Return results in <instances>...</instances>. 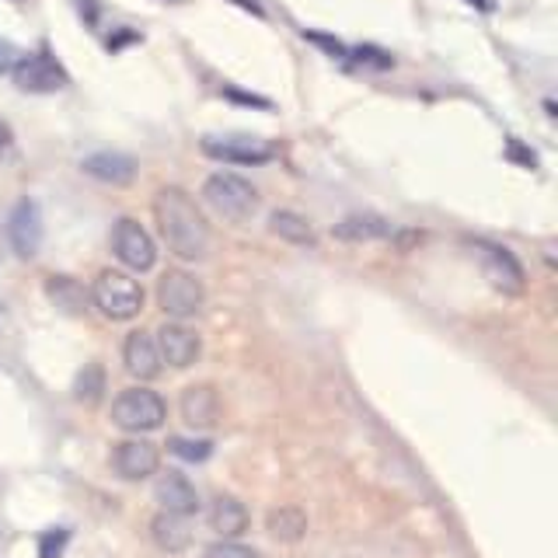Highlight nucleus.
Returning a JSON list of instances; mask_svg holds the SVG:
<instances>
[{
	"instance_id": "25",
	"label": "nucleus",
	"mask_w": 558,
	"mask_h": 558,
	"mask_svg": "<svg viewBox=\"0 0 558 558\" xmlns=\"http://www.w3.org/2000/svg\"><path fill=\"white\" fill-rule=\"evenodd\" d=\"M203 558H258V551L248 545H238V541H217V545L203 551Z\"/></svg>"
},
{
	"instance_id": "26",
	"label": "nucleus",
	"mask_w": 558,
	"mask_h": 558,
	"mask_svg": "<svg viewBox=\"0 0 558 558\" xmlns=\"http://www.w3.org/2000/svg\"><path fill=\"white\" fill-rule=\"evenodd\" d=\"M66 545V531H49L43 534V558H60Z\"/></svg>"
},
{
	"instance_id": "30",
	"label": "nucleus",
	"mask_w": 558,
	"mask_h": 558,
	"mask_svg": "<svg viewBox=\"0 0 558 558\" xmlns=\"http://www.w3.org/2000/svg\"><path fill=\"white\" fill-rule=\"evenodd\" d=\"M471 4H478V8H488V0H471Z\"/></svg>"
},
{
	"instance_id": "14",
	"label": "nucleus",
	"mask_w": 558,
	"mask_h": 558,
	"mask_svg": "<svg viewBox=\"0 0 558 558\" xmlns=\"http://www.w3.org/2000/svg\"><path fill=\"white\" fill-rule=\"evenodd\" d=\"M179 409H182L185 426H192V429H209V426L220 423L223 401H220L217 388H209V384H192V388L182 391Z\"/></svg>"
},
{
	"instance_id": "16",
	"label": "nucleus",
	"mask_w": 558,
	"mask_h": 558,
	"mask_svg": "<svg viewBox=\"0 0 558 558\" xmlns=\"http://www.w3.org/2000/svg\"><path fill=\"white\" fill-rule=\"evenodd\" d=\"M84 174L105 182V185H130L136 179V161L130 154H116V150H98L87 154L81 161Z\"/></svg>"
},
{
	"instance_id": "22",
	"label": "nucleus",
	"mask_w": 558,
	"mask_h": 558,
	"mask_svg": "<svg viewBox=\"0 0 558 558\" xmlns=\"http://www.w3.org/2000/svg\"><path fill=\"white\" fill-rule=\"evenodd\" d=\"M269 231L290 244H314V227L301 214H293V209H276L269 217Z\"/></svg>"
},
{
	"instance_id": "10",
	"label": "nucleus",
	"mask_w": 558,
	"mask_h": 558,
	"mask_svg": "<svg viewBox=\"0 0 558 558\" xmlns=\"http://www.w3.org/2000/svg\"><path fill=\"white\" fill-rule=\"evenodd\" d=\"M157 353H161V363L168 366H179V371H185V366H192L199 356H203V339L196 328H189L182 322H171V325H161V331H157Z\"/></svg>"
},
{
	"instance_id": "5",
	"label": "nucleus",
	"mask_w": 558,
	"mask_h": 558,
	"mask_svg": "<svg viewBox=\"0 0 558 558\" xmlns=\"http://www.w3.org/2000/svg\"><path fill=\"white\" fill-rule=\"evenodd\" d=\"M471 252H475L488 287L499 290L502 296L523 293V269L510 248H502V244H493V241H471Z\"/></svg>"
},
{
	"instance_id": "24",
	"label": "nucleus",
	"mask_w": 558,
	"mask_h": 558,
	"mask_svg": "<svg viewBox=\"0 0 558 558\" xmlns=\"http://www.w3.org/2000/svg\"><path fill=\"white\" fill-rule=\"evenodd\" d=\"M168 450L174 453V458L199 464V461L209 458V453H214V444H209V440H185V436H174V440H168Z\"/></svg>"
},
{
	"instance_id": "29",
	"label": "nucleus",
	"mask_w": 558,
	"mask_h": 558,
	"mask_svg": "<svg viewBox=\"0 0 558 558\" xmlns=\"http://www.w3.org/2000/svg\"><path fill=\"white\" fill-rule=\"evenodd\" d=\"M8 147H11V130H8V122H0V154Z\"/></svg>"
},
{
	"instance_id": "8",
	"label": "nucleus",
	"mask_w": 558,
	"mask_h": 558,
	"mask_svg": "<svg viewBox=\"0 0 558 558\" xmlns=\"http://www.w3.org/2000/svg\"><path fill=\"white\" fill-rule=\"evenodd\" d=\"M203 154L223 165H269L276 147L258 136H203Z\"/></svg>"
},
{
	"instance_id": "15",
	"label": "nucleus",
	"mask_w": 558,
	"mask_h": 558,
	"mask_svg": "<svg viewBox=\"0 0 558 558\" xmlns=\"http://www.w3.org/2000/svg\"><path fill=\"white\" fill-rule=\"evenodd\" d=\"M122 363L136 380H154L161 374V353H157V342L147 331H130L126 342H122Z\"/></svg>"
},
{
	"instance_id": "20",
	"label": "nucleus",
	"mask_w": 558,
	"mask_h": 558,
	"mask_svg": "<svg viewBox=\"0 0 558 558\" xmlns=\"http://www.w3.org/2000/svg\"><path fill=\"white\" fill-rule=\"evenodd\" d=\"M46 293H49V301L66 314H81L92 304V290H84L77 279H70V276H49Z\"/></svg>"
},
{
	"instance_id": "12",
	"label": "nucleus",
	"mask_w": 558,
	"mask_h": 558,
	"mask_svg": "<svg viewBox=\"0 0 558 558\" xmlns=\"http://www.w3.org/2000/svg\"><path fill=\"white\" fill-rule=\"evenodd\" d=\"M154 499L161 502L165 513H179V517H196L199 513V493L182 471H161L154 485Z\"/></svg>"
},
{
	"instance_id": "17",
	"label": "nucleus",
	"mask_w": 558,
	"mask_h": 558,
	"mask_svg": "<svg viewBox=\"0 0 558 558\" xmlns=\"http://www.w3.org/2000/svg\"><path fill=\"white\" fill-rule=\"evenodd\" d=\"M331 238H339L345 244H363V241H380L391 238V223L377 214H353L331 227Z\"/></svg>"
},
{
	"instance_id": "28",
	"label": "nucleus",
	"mask_w": 558,
	"mask_h": 558,
	"mask_svg": "<svg viewBox=\"0 0 558 558\" xmlns=\"http://www.w3.org/2000/svg\"><path fill=\"white\" fill-rule=\"evenodd\" d=\"M17 60H22V52H17V46L8 43V39H0V74H11Z\"/></svg>"
},
{
	"instance_id": "4",
	"label": "nucleus",
	"mask_w": 558,
	"mask_h": 558,
	"mask_svg": "<svg viewBox=\"0 0 558 558\" xmlns=\"http://www.w3.org/2000/svg\"><path fill=\"white\" fill-rule=\"evenodd\" d=\"M165 415H168L165 398L150 388H126L112 401V423L126 433H150L157 426H165Z\"/></svg>"
},
{
	"instance_id": "1",
	"label": "nucleus",
	"mask_w": 558,
	"mask_h": 558,
	"mask_svg": "<svg viewBox=\"0 0 558 558\" xmlns=\"http://www.w3.org/2000/svg\"><path fill=\"white\" fill-rule=\"evenodd\" d=\"M154 217L157 227H161V238L171 248V255H179L185 262H199L209 255V244H214V234H209V223L199 214L196 199L189 196L179 185H165L154 196Z\"/></svg>"
},
{
	"instance_id": "9",
	"label": "nucleus",
	"mask_w": 558,
	"mask_h": 558,
	"mask_svg": "<svg viewBox=\"0 0 558 558\" xmlns=\"http://www.w3.org/2000/svg\"><path fill=\"white\" fill-rule=\"evenodd\" d=\"M14 84L28 95H52L66 87V70L49 57V52H32V57H22L11 70Z\"/></svg>"
},
{
	"instance_id": "19",
	"label": "nucleus",
	"mask_w": 558,
	"mask_h": 558,
	"mask_svg": "<svg viewBox=\"0 0 558 558\" xmlns=\"http://www.w3.org/2000/svg\"><path fill=\"white\" fill-rule=\"evenodd\" d=\"M150 534L157 541V548H165V551H185L189 548V541H192V523L189 517H179V513H157L154 523H150Z\"/></svg>"
},
{
	"instance_id": "13",
	"label": "nucleus",
	"mask_w": 558,
	"mask_h": 558,
	"mask_svg": "<svg viewBox=\"0 0 558 558\" xmlns=\"http://www.w3.org/2000/svg\"><path fill=\"white\" fill-rule=\"evenodd\" d=\"M8 238L14 244V252L22 258H32L43 244V214L32 199H22L14 206V214L8 220Z\"/></svg>"
},
{
	"instance_id": "27",
	"label": "nucleus",
	"mask_w": 558,
	"mask_h": 558,
	"mask_svg": "<svg viewBox=\"0 0 558 558\" xmlns=\"http://www.w3.org/2000/svg\"><path fill=\"white\" fill-rule=\"evenodd\" d=\"M356 60L360 63H374V66H380V70H388L395 60L388 57V52H380V49H374V46H363V49H356Z\"/></svg>"
},
{
	"instance_id": "23",
	"label": "nucleus",
	"mask_w": 558,
	"mask_h": 558,
	"mask_svg": "<svg viewBox=\"0 0 558 558\" xmlns=\"http://www.w3.org/2000/svg\"><path fill=\"white\" fill-rule=\"evenodd\" d=\"M101 391H105V371H101L98 363H87L84 371L77 374L74 395H77L81 401H87V405H95V401L101 398Z\"/></svg>"
},
{
	"instance_id": "2",
	"label": "nucleus",
	"mask_w": 558,
	"mask_h": 558,
	"mask_svg": "<svg viewBox=\"0 0 558 558\" xmlns=\"http://www.w3.org/2000/svg\"><path fill=\"white\" fill-rule=\"evenodd\" d=\"M203 199L209 203V209H214V214H220L223 220H231V223L252 220L258 214V203H262L255 185L244 182L241 174H234V171L209 174L206 185H203Z\"/></svg>"
},
{
	"instance_id": "6",
	"label": "nucleus",
	"mask_w": 558,
	"mask_h": 558,
	"mask_svg": "<svg viewBox=\"0 0 558 558\" xmlns=\"http://www.w3.org/2000/svg\"><path fill=\"white\" fill-rule=\"evenodd\" d=\"M157 304H161V311L171 314V318H189V314L203 311L206 290L192 272L174 269L157 279Z\"/></svg>"
},
{
	"instance_id": "21",
	"label": "nucleus",
	"mask_w": 558,
	"mask_h": 558,
	"mask_svg": "<svg viewBox=\"0 0 558 558\" xmlns=\"http://www.w3.org/2000/svg\"><path fill=\"white\" fill-rule=\"evenodd\" d=\"M266 531L269 537L283 541V545H293V541H301L307 534V513L296 510V506H276L266 517Z\"/></svg>"
},
{
	"instance_id": "18",
	"label": "nucleus",
	"mask_w": 558,
	"mask_h": 558,
	"mask_svg": "<svg viewBox=\"0 0 558 558\" xmlns=\"http://www.w3.org/2000/svg\"><path fill=\"white\" fill-rule=\"evenodd\" d=\"M209 527L220 537H238L248 531V510L234 496H217L209 502Z\"/></svg>"
},
{
	"instance_id": "7",
	"label": "nucleus",
	"mask_w": 558,
	"mask_h": 558,
	"mask_svg": "<svg viewBox=\"0 0 558 558\" xmlns=\"http://www.w3.org/2000/svg\"><path fill=\"white\" fill-rule=\"evenodd\" d=\"M112 252L126 269L133 272H147L157 262V244L150 241V234L144 231V223L133 217H122L112 227Z\"/></svg>"
},
{
	"instance_id": "11",
	"label": "nucleus",
	"mask_w": 558,
	"mask_h": 558,
	"mask_svg": "<svg viewBox=\"0 0 558 558\" xmlns=\"http://www.w3.org/2000/svg\"><path fill=\"white\" fill-rule=\"evenodd\" d=\"M112 468H116L119 478L144 482V478L157 475V468H161V453H157V447L147 440H126L112 450Z\"/></svg>"
},
{
	"instance_id": "3",
	"label": "nucleus",
	"mask_w": 558,
	"mask_h": 558,
	"mask_svg": "<svg viewBox=\"0 0 558 558\" xmlns=\"http://www.w3.org/2000/svg\"><path fill=\"white\" fill-rule=\"evenodd\" d=\"M144 287L119 269H101L92 287V304L112 322H130L144 311Z\"/></svg>"
}]
</instances>
